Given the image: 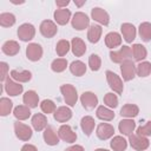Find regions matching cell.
Returning <instances> with one entry per match:
<instances>
[{
  "mask_svg": "<svg viewBox=\"0 0 151 151\" xmlns=\"http://www.w3.org/2000/svg\"><path fill=\"white\" fill-rule=\"evenodd\" d=\"M110 57L113 63H124L126 60H130V58L132 57V51L130 50L129 46H123L119 51L116 52L112 51L110 53Z\"/></svg>",
  "mask_w": 151,
  "mask_h": 151,
  "instance_id": "2",
  "label": "cell"
},
{
  "mask_svg": "<svg viewBox=\"0 0 151 151\" xmlns=\"http://www.w3.org/2000/svg\"><path fill=\"white\" fill-rule=\"evenodd\" d=\"M105 44H106V46L109 48L117 47V46H119L122 44V38L117 32H110L105 37Z\"/></svg>",
  "mask_w": 151,
  "mask_h": 151,
  "instance_id": "22",
  "label": "cell"
},
{
  "mask_svg": "<svg viewBox=\"0 0 151 151\" xmlns=\"http://www.w3.org/2000/svg\"><path fill=\"white\" fill-rule=\"evenodd\" d=\"M44 139H45V143L48 145H57L59 143V138L51 126L46 127V130L44 132Z\"/></svg>",
  "mask_w": 151,
  "mask_h": 151,
  "instance_id": "25",
  "label": "cell"
},
{
  "mask_svg": "<svg viewBox=\"0 0 151 151\" xmlns=\"http://www.w3.org/2000/svg\"><path fill=\"white\" fill-rule=\"evenodd\" d=\"M92 18L103 25H107L110 21V18H109V14L106 13V11H104L99 7H96L92 9Z\"/></svg>",
  "mask_w": 151,
  "mask_h": 151,
  "instance_id": "17",
  "label": "cell"
},
{
  "mask_svg": "<svg viewBox=\"0 0 151 151\" xmlns=\"http://www.w3.org/2000/svg\"><path fill=\"white\" fill-rule=\"evenodd\" d=\"M136 72L139 77H146L150 74L151 72V64L149 61H143L140 64H138L137 68H136Z\"/></svg>",
  "mask_w": 151,
  "mask_h": 151,
  "instance_id": "36",
  "label": "cell"
},
{
  "mask_svg": "<svg viewBox=\"0 0 151 151\" xmlns=\"http://www.w3.org/2000/svg\"><path fill=\"white\" fill-rule=\"evenodd\" d=\"M13 107V103L8 98H1L0 99V114L7 116Z\"/></svg>",
  "mask_w": 151,
  "mask_h": 151,
  "instance_id": "37",
  "label": "cell"
},
{
  "mask_svg": "<svg viewBox=\"0 0 151 151\" xmlns=\"http://www.w3.org/2000/svg\"><path fill=\"white\" fill-rule=\"evenodd\" d=\"M70 50V42L67 40H60L58 41L57 44V47H55V51L58 53L59 57H64Z\"/></svg>",
  "mask_w": 151,
  "mask_h": 151,
  "instance_id": "40",
  "label": "cell"
},
{
  "mask_svg": "<svg viewBox=\"0 0 151 151\" xmlns=\"http://www.w3.org/2000/svg\"><path fill=\"white\" fill-rule=\"evenodd\" d=\"M71 117H72V111L66 106H60L54 112V119L59 123L67 122Z\"/></svg>",
  "mask_w": 151,
  "mask_h": 151,
  "instance_id": "14",
  "label": "cell"
},
{
  "mask_svg": "<svg viewBox=\"0 0 151 151\" xmlns=\"http://www.w3.org/2000/svg\"><path fill=\"white\" fill-rule=\"evenodd\" d=\"M65 151H84V147L80 145H73V146L67 147Z\"/></svg>",
  "mask_w": 151,
  "mask_h": 151,
  "instance_id": "47",
  "label": "cell"
},
{
  "mask_svg": "<svg viewBox=\"0 0 151 151\" xmlns=\"http://www.w3.org/2000/svg\"><path fill=\"white\" fill-rule=\"evenodd\" d=\"M32 125H33L34 130L41 131L47 126V118L42 113H35L32 117Z\"/></svg>",
  "mask_w": 151,
  "mask_h": 151,
  "instance_id": "18",
  "label": "cell"
},
{
  "mask_svg": "<svg viewBox=\"0 0 151 151\" xmlns=\"http://www.w3.org/2000/svg\"><path fill=\"white\" fill-rule=\"evenodd\" d=\"M57 25L51 20H44L40 24V32L46 38H52L57 33Z\"/></svg>",
  "mask_w": 151,
  "mask_h": 151,
  "instance_id": "9",
  "label": "cell"
},
{
  "mask_svg": "<svg viewBox=\"0 0 151 151\" xmlns=\"http://www.w3.org/2000/svg\"><path fill=\"white\" fill-rule=\"evenodd\" d=\"M70 71H71L72 74L79 77V76H83V74L86 72V66H85V64H84L83 61H80V60H76V61H73V63L71 64V66H70Z\"/></svg>",
  "mask_w": 151,
  "mask_h": 151,
  "instance_id": "30",
  "label": "cell"
},
{
  "mask_svg": "<svg viewBox=\"0 0 151 151\" xmlns=\"http://www.w3.org/2000/svg\"><path fill=\"white\" fill-rule=\"evenodd\" d=\"M21 151H38L37 147L34 145H31V144H25L22 147H21Z\"/></svg>",
  "mask_w": 151,
  "mask_h": 151,
  "instance_id": "46",
  "label": "cell"
},
{
  "mask_svg": "<svg viewBox=\"0 0 151 151\" xmlns=\"http://www.w3.org/2000/svg\"><path fill=\"white\" fill-rule=\"evenodd\" d=\"M139 34L144 41H150L151 40V24L150 22L140 24L139 25Z\"/></svg>",
  "mask_w": 151,
  "mask_h": 151,
  "instance_id": "35",
  "label": "cell"
},
{
  "mask_svg": "<svg viewBox=\"0 0 151 151\" xmlns=\"http://www.w3.org/2000/svg\"><path fill=\"white\" fill-rule=\"evenodd\" d=\"M20 51V46L14 40H8L2 45V52L7 55H15Z\"/></svg>",
  "mask_w": 151,
  "mask_h": 151,
  "instance_id": "23",
  "label": "cell"
},
{
  "mask_svg": "<svg viewBox=\"0 0 151 151\" xmlns=\"http://www.w3.org/2000/svg\"><path fill=\"white\" fill-rule=\"evenodd\" d=\"M137 134L143 136V137L151 136V120H150V122H147L145 125L139 126V127L137 129Z\"/></svg>",
  "mask_w": 151,
  "mask_h": 151,
  "instance_id": "44",
  "label": "cell"
},
{
  "mask_svg": "<svg viewBox=\"0 0 151 151\" xmlns=\"http://www.w3.org/2000/svg\"><path fill=\"white\" fill-rule=\"evenodd\" d=\"M100 65H101V60H100L99 55L91 54L90 58H88V66L91 67V70L92 71H98L100 68Z\"/></svg>",
  "mask_w": 151,
  "mask_h": 151,
  "instance_id": "41",
  "label": "cell"
},
{
  "mask_svg": "<svg viewBox=\"0 0 151 151\" xmlns=\"http://www.w3.org/2000/svg\"><path fill=\"white\" fill-rule=\"evenodd\" d=\"M60 91L64 94V99H65L66 104L70 105V106H74L76 103H77V99H78V94H77L76 87L73 85L65 84V85L60 86Z\"/></svg>",
  "mask_w": 151,
  "mask_h": 151,
  "instance_id": "1",
  "label": "cell"
},
{
  "mask_svg": "<svg viewBox=\"0 0 151 151\" xmlns=\"http://www.w3.org/2000/svg\"><path fill=\"white\" fill-rule=\"evenodd\" d=\"M5 90L9 96H18L22 92V85L17 84L11 79H7L5 83Z\"/></svg>",
  "mask_w": 151,
  "mask_h": 151,
  "instance_id": "20",
  "label": "cell"
},
{
  "mask_svg": "<svg viewBox=\"0 0 151 151\" xmlns=\"http://www.w3.org/2000/svg\"><path fill=\"white\" fill-rule=\"evenodd\" d=\"M101 35V27L99 25H91L87 32V38L91 42H97Z\"/></svg>",
  "mask_w": 151,
  "mask_h": 151,
  "instance_id": "28",
  "label": "cell"
},
{
  "mask_svg": "<svg viewBox=\"0 0 151 151\" xmlns=\"http://www.w3.org/2000/svg\"><path fill=\"white\" fill-rule=\"evenodd\" d=\"M80 101L85 109H93L98 104V98L92 92H84L80 97Z\"/></svg>",
  "mask_w": 151,
  "mask_h": 151,
  "instance_id": "12",
  "label": "cell"
},
{
  "mask_svg": "<svg viewBox=\"0 0 151 151\" xmlns=\"http://www.w3.org/2000/svg\"><path fill=\"white\" fill-rule=\"evenodd\" d=\"M122 29V33L124 35V39L126 40V42H132V40L136 38V28L132 24H129V22H125L120 27Z\"/></svg>",
  "mask_w": 151,
  "mask_h": 151,
  "instance_id": "15",
  "label": "cell"
},
{
  "mask_svg": "<svg viewBox=\"0 0 151 151\" xmlns=\"http://www.w3.org/2000/svg\"><path fill=\"white\" fill-rule=\"evenodd\" d=\"M70 17H71V12L70 9L66 8H60L54 12V19L59 25H66L70 20Z\"/></svg>",
  "mask_w": 151,
  "mask_h": 151,
  "instance_id": "19",
  "label": "cell"
},
{
  "mask_svg": "<svg viewBox=\"0 0 151 151\" xmlns=\"http://www.w3.org/2000/svg\"><path fill=\"white\" fill-rule=\"evenodd\" d=\"M58 133H59V137H60L63 140L67 142V143H73V142H76V139H77L76 132H73L72 129H71L68 125H63V126H60Z\"/></svg>",
  "mask_w": 151,
  "mask_h": 151,
  "instance_id": "13",
  "label": "cell"
},
{
  "mask_svg": "<svg viewBox=\"0 0 151 151\" xmlns=\"http://www.w3.org/2000/svg\"><path fill=\"white\" fill-rule=\"evenodd\" d=\"M40 107H41L42 112H45V113L48 114V113H52L55 110V104L52 100H50V99H45V100L41 101Z\"/></svg>",
  "mask_w": 151,
  "mask_h": 151,
  "instance_id": "42",
  "label": "cell"
},
{
  "mask_svg": "<svg viewBox=\"0 0 151 151\" xmlns=\"http://www.w3.org/2000/svg\"><path fill=\"white\" fill-rule=\"evenodd\" d=\"M129 142H130L131 146L134 150H138V151L145 150L149 146V140L145 137L139 136V134H131L130 138H129Z\"/></svg>",
  "mask_w": 151,
  "mask_h": 151,
  "instance_id": "7",
  "label": "cell"
},
{
  "mask_svg": "<svg viewBox=\"0 0 151 151\" xmlns=\"http://www.w3.org/2000/svg\"><path fill=\"white\" fill-rule=\"evenodd\" d=\"M85 4V0H83V1H76V5L77 6H81V5H84Z\"/></svg>",
  "mask_w": 151,
  "mask_h": 151,
  "instance_id": "49",
  "label": "cell"
},
{
  "mask_svg": "<svg viewBox=\"0 0 151 151\" xmlns=\"http://www.w3.org/2000/svg\"><path fill=\"white\" fill-rule=\"evenodd\" d=\"M24 103L26 104V106L33 109V107H37L38 106V101H39V97L37 94V92L34 91H27L25 94H24Z\"/></svg>",
  "mask_w": 151,
  "mask_h": 151,
  "instance_id": "24",
  "label": "cell"
},
{
  "mask_svg": "<svg viewBox=\"0 0 151 151\" xmlns=\"http://www.w3.org/2000/svg\"><path fill=\"white\" fill-rule=\"evenodd\" d=\"M15 22V17L12 13H2L0 14V25L4 27H9L14 25Z\"/></svg>",
  "mask_w": 151,
  "mask_h": 151,
  "instance_id": "38",
  "label": "cell"
},
{
  "mask_svg": "<svg viewBox=\"0 0 151 151\" xmlns=\"http://www.w3.org/2000/svg\"><path fill=\"white\" fill-rule=\"evenodd\" d=\"M67 66V60L66 59H63V58H59V59H55L52 61L51 64V67L54 72H63Z\"/></svg>",
  "mask_w": 151,
  "mask_h": 151,
  "instance_id": "39",
  "label": "cell"
},
{
  "mask_svg": "<svg viewBox=\"0 0 151 151\" xmlns=\"http://www.w3.org/2000/svg\"><path fill=\"white\" fill-rule=\"evenodd\" d=\"M94 151H109V150H106V149H97Z\"/></svg>",
  "mask_w": 151,
  "mask_h": 151,
  "instance_id": "50",
  "label": "cell"
},
{
  "mask_svg": "<svg viewBox=\"0 0 151 151\" xmlns=\"http://www.w3.org/2000/svg\"><path fill=\"white\" fill-rule=\"evenodd\" d=\"M55 4H57V6H60L61 7V6H67L70 4V1L68 0H64V1H57Z\"/></svg>",
  "mask_w": 151,
  "mask_h": 151,
  "instance_id": "48",
  "label": "cell"
},
{
  "mask_svg": "<svg viewBox=\"0 0 151 151\" xmlns=\"http://www.w3.org/2000/svg\"><path fill=\"white\" fill-rule=\"evenodd\" d=\"M80 125H81V129L84 131V133L86 136H90L94 129V119L90 116H85L81 122H80Z\"/></svg>",
  "mask_w": 151,
  "mask_h": 151,
  "instance_id": "26",
  "label": "cell"
},
{
  "mask_svg": "<svg viewBox=\"0 0 151 151\" xmlns=\"http://www.w3.org/2000/svg\"><path fill=\"white\" fill-rule=\"evenodd\" d=\"M132 54H133V57H134V59H136L137 61H140V60H143L144 58H146L147 52H146V48H145L143 45H140V44H134V45L132 46Z\"/></svg>",
  "mask_w": 151,
  "mask_h": 151,
  "instance_id": "29",
  "label": "cell"
},
{
  "mask_svg": "<svg viewBox=\"0 0 151 151\" xmlns=\"http://www.w3.org/2000/svg\"><path fill=\"white\" fill-rule=\"evenodd\" d=\"M26 55L32 61H38L42 55V48L39 44H29L26 48Z\"/></svg>",
  "mask_w": 151,
  "mask_h": 151,
  "instance_id": "10",
  "label": "cell"
},
{
  "mask_svg": "<svg viewBox=\"0 0 151 151\" xmlns=\"http://www.w3.org/2000/svg\"><path fill=\"white\" fill-rule=\"evenodd\" d=\"M110 145H111V147H112L114 151H123V150L126 149L127 143H126V140H125L123 137L116 136V137H113V139L111 140Z\"/></svg>",
  "mask_w": 151,
  "mask_h": 151,
  "instance_id": "33",
  "label": "cell"
},
{
  "mask_svg": "<svg viewBox=\"0 0 151 151\" xmlns=\"http://www.w3.org/2000/svg\"><path fill=\"white\" fill-rule=\"evenodd\" d=\"M14 131H15V136L21 140H28L32 137L31 127L25 125V124H22V123L15 122L14 123Z\"/></svg>",
  "mask_w": 151,
  "mask_h": 151,
  "instance_id": "5",
  "label": "cell"
},
{
  "mask_svg": "<svg viewBox=\"0 0 151 151\" xmlns=\"http://www.w3.org/2000/svg\"><path fill=\"white\" fill-rule=\"evenodd\" d=\"M136 127V123L131 119H123L119 122V131L123 133V134H126V136H131V133L133 132Z\"/></svg>",
  "mask_w": 151,
  "mask_h": 151,
  "instance_id": "21",
  "label": "cell"
},
{
  "mask_svg": "<svg viewBox=\"0 0 151 151\" xmlns=\"http://www.w3.org/2000/svg\"><path fill=\"white\" fill-rule=\"evenodd\" d=\"M104 103H105L107 106L114 109V107H117V105H118V98H117V96L113 94V93H106L105 97H104Z\"/></svg>",
  "mask_w": 151,
  "mask_h": 151,
  "instance_id": "43",
  "label": "cell"
},
{
  "mask_svg": "<svg viewBox=\"0 0 151 151\" xmlns=\"http://www.w3.org/2000/svg\"><path fill=\"white\" fill-rule=\"evenodd\" d=\"M120 70H122L123 79H124L125 81H129V80L133 79L134 73H136V67H134L133 61H131V60H126V61L122 63Z\"/></svg>",
  "mask_w": 151,
  "mask_h": 151,
  "instance_id": "8",
  "label": "cell"
},
{
  "mask_svg": "<svg viewBox=\"0 0 151 151\" xmlns=\"http://www.w3.org/2000/svg\"><path fill=\"white\" fill-rule=\"evenodd\" d=\"M90 24V19L88 17L83 13V12H77L74 15H73V19H72V26L78 29V31H81L84 28H86Z\"/></svg>",
  "mask_w": 151,
  "mask_h": 151,
  "instance_id": "4",
  "label": "cell"
},
{
  "mask_svg": "<svg viewBox=\"0 0 151 151\" xmlns=\"http://www.w3.org/2000/svg\"><path fill=\"white\" fill-rule=\"evenodd\" d=\"M72 52L76 57H81L86 52V45L80 38H73L72 39Z\"/></svg>",
  "mask_w": 151,
  "mask_h": 151,
  "instance_id": "16",
  "label": "cell"
},
{
  "mask_svg": "<svg viewBox=\"0 0 151 151\" xmlns=\"http://www.w3.org/2000/svg\"><path fill=\"white\" fill-rule=\"evenodd\" d=\"M106 78H107V83H109L110 87L114 92H117V93L123 92V81L116 73H113L111 71H107L106 72Z\"/></svg>",
  "mask_w": 151,
  "mask_h": 151,
  "instance_id": "6",
  "label": "cell"
},
{
  "mask_svg": "<svg viewBox=\"0 0 151 151\" xmlns=\"http://www.w3.org/2000/svg\"><path fill=\"white\" fill-rule=\"evenodd\" d=\"M113 132H114L113 126L110 125V124H106V123H101L97 127V136H98L99 139H103V140L112 137Z\"/></svg>",
  "mask_w": 151,
  "mask_h": 151,
  "instance_id": "11",
  "label": "cell"
},
{
  "mask_svg": "<svg viewBox=\"0 0 151 151\" xmlns=\"http://www.w3.org/2000/svg\"><path fill=\"white\" fill-rule=\"evenodd\" d=\"M14 116L15 118H18L19 120H25L31 116V111L28 106H24V105H19L14 109Z\"/></svg>",
  "mask_w": 151,
  "mask_h": 151,
  "instance_id": "32",
  "label": "cell"
},
{
  "mask_svg": "<svg viewBox=\"0 0 151 151\" xmlns=\"http://www.w3.org/2000/svg\"><path fill=\"white\" fill-rule=\"evenodd\" d=\"M0 67H1V77H0V79L1 80H5L6 79V76H7V64L6 63H1L0 64Z\"/></svg>",
  "mask_w": 151,
  "mask_h": 151,
  "instance_id": "45",
  "label": "cell"
},
{
  "mask_svg": "<svg viewBox=\"0 0 151 151\" xmlns=\"http://www.w3.org/2000/svg\"><path fill=\"white\" fill-rule=\"evenodd\" d=\"M34 34H35V28L31 24H22L18 28V37L22 41H28L33 39Z\"/></svg>",
  "mask_w": 151,
  "mask_h": 151,
  "instance_id": "3",
  "label": "cell"
},
{
  "mask_svg": "<svg viewBox=\"0 0 151 151\" xmlns=\"http://www.w3.org/2000/svg\"><path fill=\"white\" fill-rule=\"evenodd\" d=\"M96 113H97V117H98L99 119H103V120H112V119L114 118L113 111L106 109L105 106H99V107L97 109V112H96Z\"/></svg>",
  "mask_w": 151,
  "mask_h": 151,
  "instance_id": "34",
  "label": "cell"
},
{
  "mask_svg": "<svg viewBox=\"0 0 151 151\" xmlns=\"http://www.w3.org/2000/svg\"><path fill=\"white\" fill-rule=\"evenodd\" d=\"M11 76H12L13 79H15L18 81H21V83H26V81H28L32 78L31 72L26 71V70H22V71L13 70V71H11Z\"/></svg>",
  "mask_w": 151,
  "mask_h": 151,
  "instance_id": "27",
  "label": "cell"
},
{
  "mask_svg": "<svg viewBox=\"0 0 151 151\" xmlns=\"http://www.w3.org/2000/svg\"><path fill=\"white\" fill-rule=\"evenodd\" d=\"M139 112V109L137 105H133V104H126L122 107L120 110V114L124 116V117H136Z\"/></svg>",
  "mask_w": 151,
  "mask_h": 151,
  "instance_id": "31",
  "label": "cell"
}]
</instances>
